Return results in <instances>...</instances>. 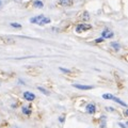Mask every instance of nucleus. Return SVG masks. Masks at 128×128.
<instances>
[{"mask_svg":"<svg viewBox=\"0 0 128 128\" xmlns=\"http://www.w3.org/2000/svg\"><path fill=\"white\" fill-rule=\"evenodd\" d=\"M62 72H64V73H70V70H65V68H60Z\"/></svg>","mask_w":128,"mask_h":128,"instance_id":"nucleus-17","label":"nucleus"},{"mask_svg":"<svg viewBox=\"0 0 128 128\" xmlns=\"http://www.w3.org/2000/svg\"><path fill=\"white\" fill-rule=\"evenodd\" d=\"M49 22H50V18L44 17L43 20H42V22H41V26H42V25H46V24H49Z\"/></svg>","mask_w":128,"mask_h":128,"instance_id":"nucleus-11","label":"nucleus"},{"mask_svg":"<svg viewBox=\"0 0 128 128\" xmlns=\"http://www.w3.org/2000/svg\"><path fill=\"white\" fill-rule=\"evenodd\" d=\"M113 35H114L113 32H111L108 29H105L102 32V38H113Z\"/></svg>","mask_w":128,"mask_h":128,"instance_id":"nucleus-3","label":"nucleus"},{"mask_svg":"<svg viewBox=\"0 0 128 128\" xmlns=\"http://www.w3.org/2000/svg\"><path fill=\"white\" fill-rule=\"evenodd\" d=\"M10 25H11V27H13V28H22V26L19 25V24H17V22H11Z\"/></svg>","mask_w":128,"mask_h":128,"instance_id":"nucleus-14","label":"nucleus"},{"mask_svg":"<svg viewBox=\"0 0 128 128\" xmlns=\"http://www.w3.org/2000/svg\"><path fill=\"white\" fill-rule=\"evenodd\" d=\"M107 110H108V111H113L114 109H113V108H107Z\"/></svg>","mask_w":128,"mask_h":128,"instance_id":"nucleus-20","label":"nucleus"},{"mask_svg":"<svg viewBox=\"0 0 128 128\" xmlns=\"http://www.w3.org/2000/svg\"><path fill=\"white\" fill-rule=\"evenodd\" d=\"M102 98H105V99H110V100H113V102H115L120 104V105H122L123 107H127L126 102H123V100H121L120 98L115 97V96L111 95V94H104V95H102Z\"/></svg>","mask_w":128,"mask_h":128,"instance_id":"nucleus-1","label":"nucleus"},{"mask_svg":"<svg viewBox=\"0 0 128 128\" xmlns=\"http://www.w3.org/2000/svg\"><path fill=\"white\" fill-rule=\"evenodd\" d=\"M59 121L61 122V123H63V122H64V115H61V116L59 118Z\"/></svg>","mask_w":128,"mask_h":128,"instance_id":"nucleus-16","label":"nucleus"},{"mask_svg":"<svg viewBox=\"0 0 128 128\" xmlns=\"http://www.w3.org/2000/svg\"><path fill=\"white\" fill-rule=\"evenodd\" d=\"M91 26L88 25V24H79V25L76 27V32H78V33H81V32H84L86 30H90L91 29Z\"/></svg>","mask_w":128,"mask_h":128,"instance_id":"nucleus-2","label":"nucleus"},{"mask_svg":"<svg viewBox=\"0 0 128 128\" xmlns=\"http://www.w3.org/2000/svg\"><path fill=\"white\" fill-rule=\"evenodd\" d=\"M33 6H34L35 8H38V9H42V8L44 6L43 2H42V1H40V0H35V1L33 2Z\"/></svg>","mask_w":128,"mask_h":128,"instance_id":"nucleus-9","label":"nucleus"},{"mask_svg":"<svg viewBox=\"0 0 128 128\" xmlns=\"http://www.w3.org/2000/svg\"><path fill=\"white\" fill-rule=\"evenodd\" d=\"M102 41H104V38H97V40H96V43H100V42H102Z\"/></svg>","mask_w":128,"mask_h":128,"instance_id":"nucleus-18","label":"nucleus"},{"mask_svg":"<svg viewBox=\"0 0 128 128\" xmlns=\"http://www.w3.org/2000/svg\"><path fill=\"white\" fill-rule=\"evenodd\" d=\"M74 88L76 89H79V90H91L93 89V86H82V84H73Z\"/></svg>","mask_w":128,"mask_h":128,"instance_id":"nucleus-7","label":"nucleus"},{"mask_svg":"<svg viewBox=\"0 0 128 128\" xmlns=\"http://www.w3.org/2000/svg\"><path fill=\"white\" fill-rule=\"evenodd\" d=\"M60 4L64 6H70L73 4V0H60Z\"/></svg>","mask_w":128,"mask_h":128,"instance_id":"nucleus-8","label":"nucleus"},{"mask_svg":"<svg viewBox=\"0 0 128 128\" xmlns=\"http://www.w3.org/2000/svg\"><path fill=\"white\" fill-rule=\"evenodd\" d=\"M45 17L44 15H40V16H36V17H32L30 18V22L32 24H38V25H41V22L43 20V18Z\"/></svg>","mask_w":128,"mask_h":128,"instance_id":"nucleus-4","label":"nucleus"},{"mask_svg":"<svg viewBox=\"0 0 128 128\" xmlns=\"http://www.w3.org/2000/svg\"><path fill=\"white\" fill-rule=\"evenodd\" d=\"M22 113H25V114H27V115H29V114H31V111L29 110V108L22 107Z\"/></svg>","mask_w":128,"mask_h":128,"instance_id":"nucleus-12","label":"nucleus"},{"mask_svg":"<svg viewBox=\"0 0 128 128\" xmlns=\"http://www.w3.org/2000/svg\"><path fill=\"white\" fill-rule=\"evenodd\" d=\"M38 89L40 91H41L42 93H44V94H45V95H49V94H50V93H49V92H48L47 90H45V89H44V88H42V86H38Z\"/></svg>","mask_w":128,"mask_h":128,"instance_id":"nucleus-13","label":"nucleus"},{"mask_svg":"<svg viewBox=\"0 0 128 128\" xmlns=\"http://www.w3.org/2000/svg\"><path fill=\"white\" fill-rule=\"evenodd\" d=\"M86 110L88 113H90V114H93L95 110H96V108H95V105H93V104H89L86 107Z\"/></svg>","mask_w":128,"mask_h":128,"instance_id":"nucleus-6","label":"nucleus"},{"mask_svg":"<svg viewBox=\"0 0 128 128\" xmlns=\"http://www.w3.org/2000/svg\"><path fill=\"white\" fill-rule=\"evenodd\" d=\"M111 47H113L115 50H118L120 48H121V46H120V44L115 43V42H112V43H111Z\"/></svg>","mask_w":128,"mask_h":128,"instance_id":"nucleus-10","label":"nucleus"},{"mask_svg":"<svg viewBox=\"0 0 128 128\" xmlns=\"http://www.w3.org/2000/svg\"><path fill=\"white\" fill-rule=\"evenodd\" d=\"M0 6H1V1H0Z\"/></svg>","mask_w":128,"mask_h":128,"instance_id":"nucleus-21","label":"nucleus"},{"mask_svg":"<svg viewBox=\"0 0 128 128\" xmlns=\"http://www.w3.org/2000/svg\"><path fill=\"white\" fill-rule=\"evenodd\" d=\"M83 19H84V20H89L90 19V16H89V13H88V12H86V13L83 14Z\"/></svg>","mask_w":128,"mask_h":128,"instance_id":"nucleus-15","label":"nucleus"},{"mask_svg":"<svg viewBox=\"0 0 128 128\" xmlns=\"http://www.w3.org/2000/svg\"><path fill=\"white\" fill-rule=\"evenodd\" d=\"M118 126H121L122 128H127L125 125H124V124H122V123H118Z\"/></svg>","mask_w":128,"mask_h":128,"instance_id":"nucleus-19","label":"nucleus"},{"mask_svg":"<svg viewBox=\"0 0 128 128\" xmlns=\"http://www.w3.org/2000/svg\"><path fill=\"white\" fill-rule=\"evenodd\" d=\"M24 97L26 98V100L32 102V100H34L35 95L33 93H31V92H25V93H24Z\"/></svg>","mask_w":128,"mask_h":128,"instance_id":"nucleus-5","label":"nucleus"}]
</instances>
